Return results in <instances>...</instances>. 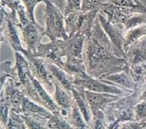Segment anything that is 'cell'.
I'll list each match as a JSON object with an SVG mask.
<instances>
[{
	"mask_svg": "<svg viewBox=\"0 0 146 129\" xmlns=\"http://www.w3.org/2000/svg\"><path fill=\"white\" fill-rule=\"evenodd\" d=\"M22 109L25 111L33 113H37L42 115H47L49 114L46 110H45L42 107H40L32 102L30 100L23 98L22 102Z\"/></svg>",
	"mask_w": 146,
	"mask_h": 129,
	"instance_id": "23",
	"label": "cell"
},
{
	"mask_svg": "<svg viewBox=\"0 0 146 129\" xmlns=\"http://www.w3.org/2000/svg\"><path fill=\"white\" fill-rule=\"evenodd\" d=\"M106 3L116 6L131 13L146 14V6L140 0H107Z\"/></svg>",
	"mask_w": 146,
	"mask_h": 129,
	"instance_id": "14",
	"label": "cell"
},
{
	"mask_svg": "<svg viewBox=\"0 0 146 129\" xmlns=\"http://www.w3.org/2000/svg\"><path fill=\"white\" fill-rule=\"evenodd\" d=\"M134 111L135 121L146 122V100L138 99Z\"/></svg>",
	"mask_w": 146,
	"mask_h": 129,
	"instance_id": "22",
	"label": "cell"
},
{
	"mask_svg": "<svg viewBox=\"0 0 146 129\" xmlns=\"http://www.w3.org/2000/svg\"><path fill=\"white\" fill-rule=\"evenodd\" d=\"M23 129H26V128H25V127H24V126H23Z\"/></svg>",
	"mask_w": 146,
	"mask_h": 129,
	"instance_id": "39",
	"label": "cell"
},
{
	"mask_svg": "<svg viewBox=\"0 0 146 129\" xmlns=\"http://www.w3.org/2000/svg\"><path fill=\"white\" fill-rule=\"evenodd\" d=\"M21 1L26 9L29 19L31 22H36L34 16V10L36 5L41 2H43V0H21Z\"/></svg>",
	"mask_w": 146,
	"mask_h": 129,
	"instance_id": "24",
	"label": "cell"
},
{
	"mask_svg": "<svg viewBox=\"0 0 146 129\" xmlns=\"http://www.w3.org/2000/svg\"><path fill=\"white\" fill-rule=\"evenodd\" d=\"M104 81L105 82L95 80L85 72L80 76L75 77V78L74 80V84L85 88L88 90L100 93L121 94L124 93L125 91L131 92L134 91L121 87H117L113 85V84H114L111 83L110 81Z\"/></svg>",
	"mask_w": 146,
	"mask_h": 129,
	"instance_id": "5",
	"label": "cell"
},
{
	"mask_svg": "<svg viewBox=\"0 0 146 129\" xmlns=\"http://www.w3.org/2000/svg\"><path fill=\"white\" fill-rule=\"evenodd\" d=\"M21 52L27 57L30 70H33L36 77L43 82L50 85L51 75L47 69L46 63L44 61V60L25 49Z\"/></svg>",
	"mask_w": 146,
	"mask_h": 129,
	"instance_id": "10",
	"label": "cell"
},
{
	"mask_svg": "<svg viewBox=\"0 0 146 129\" xmlns=\"http://www.w3.org/2000/svg\"><path fill=\"white\" fill-rule=\"evenodd\" d=\"M25 122L27 125L29 129H42L40 124L37 122H35L34 120L26 118L25 119Z\"/></svg>",
	"mask_w": 146,
	"mask_h": 129,
	"instance_id": "34",
	"label": "cell"
},
{
	"mask_svg": "<svg viewBox=\"0 0 146 129\" xmlns=\"http://www.w3.org/2000/svg\"><path fill=\"white\" fill-rule=\"evenodd\" d=\"M43 2L45 4L43 13L45 35L51 41L67 40L69 36L65 30L63 13L48 0H43Z\"/></svg>",
	"mask_w": 146,
	"mask_h": 129,
	"instance_id": "1",
	"label": "cell"
},
{
	"mask_svg": "<svg viewBox=\"0 0 146 129\" xmlns=\"http://www.w3.org/2000/svg\"><path fill=\"white\" fill-rule=\"evenodd\" d=\"M100 78L129 90L135 91L136 88V85L129 74V70H123L111 73L102 76Z\"/></svg>",
	"mask_w": 146,
	"mask_h": 129,
	"instance_id": "11",
	"label": "cell"
},
{
	"mask_svg": "<svg viewBox=\"0 0 146 129\" xmlns=\"http://www.w3.org/2000/svg\"><path fill=\"white\" fill-rule=\"evenodd\" d=\"M79 109L74 107L72 110V123L76 129H86V124L82 119V116L79 111Z\"/></svg>",
	"mask_w": 146,
	"mask_h": 129,
	"instance_id": "28",
	"label": "cell"
},
{
	"mask_svg": "<svg viewBox=\"0 0 146 129\" xmlns=\"http://www.w3.org/2000/svg\"><path fill=\"white\" fill-rule=\"evenodd\" d=\"M88 36L82 32H78L69 36L67 40H62L64 56L68 59H82L85 41Z\"/></svg>",
	"mask_w": 146,
	"mask_h": 129,
	"instance_id": "8",
	"label": "cell"
},
{
	"mask_svg": "<svg viewBox=\"0 0 146 129\" xmlns=\"http://www.w3.org/2000/svg\"><path fill=\"white\" fill-rule=\"evenodd\" d=\"M124 53L128 65L146 64V35L126 48Z\"/></svg>",
	"mask_w": 146,
	"mask_h": 129,
	"instance_id": "9",
	"label": "cell"
},
{
	"mask_svg": "<svg viewBox=\"0 0 146 129\" xmlns=\"http://www.w3.org/2000/svg\"><path fill=\"white\" fill-rule=\"evenodd\" d=\"M56 7H58L63 13H64L66 6V0H48Z\"/></svg>",
	"mask_w": 146,
	"mask_h": 129,
	"instance_id": "35",
	"label": "cell"
},
{
	"mask_svg": "<svg viewBox=\"0 0 146 129\" xmlns=\"http://www.w3.org/2000/svg\"><path fill=\"white\" fill-rule=\"evenodd\" d=\"M101 128H102V122L100 120H98L96 123L95 129H101Z\"/></svg>",
	"mask_w": 146,
	"mask_h": 129,
	"instance_id": "37",
	"label": "cell"
},
{
	"mask_svg": "<svg viewBox=\"0 0 146 129\" xmlns=\"http://www.w3.org/2000/svg\"><path fill=\"white\" fill-rule=\"evenodd\" d=\"M47 69L52 77L67 89H72V78L59 66L50 63H46Z\"/></svg>",
	"mask_w": 146,
	"mask_h": 129,
	"instance_id": "13",
	"label": "cell"
},
{
	"mask_svg": "<svg viewBox=\"0 0 146 129\" xmlns=\"http://www.w3.org/2000/svg\"><path fill=\"white\" fill-rule=\"evenodd\" d=\"M129 73L135 82L136 88L141 87L145 84V69L144 64L129 65Z\"/></svg>",
	"mask_w": 146,
	"mask_h": 129,
	"instance_id": "18",
	"label": "cell"
},
{
	"mask_svg": "<svg viewBox=\"0 0 146 129\" xmlns=\"http://www.w3.org/2000/svg\"><path fill=\"white\" fill-rule=\"evenodd\" d=\"M31 84L32 85L36 95L44 103V104L51 110H55L56 106L52 99L50 97L47 93L43 89L42 86L40 85V82L36 78L33 77L31 81Z\"/></svg>",
	"mask_w": 146,
	"mask_h": 129,
	"instance_id": "17",
	"label": "cell"
},
{
	"mask_svg": "<svg viewBox=\"0 0 146 129\" xmlns=\"http://www.w3.org/2000/svg\"><path fill=\"white\" fill-rule=\"evenodd\" d=\"M146 24V14L145 13H132L124 23L125 31Z\"/></svg>",
	"mask_w": 146,
	"mask_h": 129,
	"instance_id": "19",
	"label": "cell"
},
{
	"mask_svg": "<svg viewBox=\"0 0 146 129\" xmlns=\"http://www.w3.org/2000/svg\"><path fill=\"white\" fill-rule=\"evenodd\" d=\"M17 13L7 12L1 6V41L7 43L15 52H22L21 37L17 26Z\"/></svg>",
	"mask_w": 146,
	"mask_h": 129,
	"instance_id": "2",
	"label": "cell"
},
{
	"mask_svg": "<svg viewBox=\"0 0 146 129\" xmlns=\"http://www.w3.org/2000/svg\"><path fill=\"white\" fill-rule=\"evenodd\" d=\"M10 61H6L1 63V86H2L3 82L6 77L11 76L12 69L10 68Z\"/></svg>",
	"mask_w": 146,
	"mask_h": 129,
	"instance_id": "30",
	"label": "cell"
},
{
	"mask_svg": "<svg viewBox=\"0 0 146 129\" xmlns=\"http://www.w3.org/2000/svg\"><path fill=\"white\" fill-rule=\"evenodd\" d=\"M100 11L87 13L80 11L72 13L64 17V26L67 34L71 36L78 32L84 33L88 37L91 35L93 24Z\"/></svg>",
	"mask_w": 146,
	"mask_h": 129,
	"instance_id": "3",
	"label": "cell"
},
{
	"mask_svg": "<svg viewBox=\"0 0 146 129\" xmlns=\"http://www.w3.org/2000/svg\"><path fill=\"white\" fill-rule=\"evenodd\" d=\"M15 69L20 82L23 84L30 83L32 77L27 60L19 52H15Z\"/></svg>",
	"mask_w": 146,
	"mask_h": 129,
	"instance_id": "12",
	"label": "cell"
},
{
	"mask_svg": "<svg viewBox=\"0 0 146 129\" xmlns=\"http://www.w3.org/2000/svg\"><path fill=\"white\" fill-rule=\"evenodd\" d=\"M51 81L54 82L55 86V98L58 103L63 107H67L70 105V98L65 92L58 85V82L51 76Z\"/></svg>",
	"mask_w": 146,
	"mask_h": 129,
	"instance_id": "20",
	"label": "cell"
},
{
	"mask_svg": "<svg viewBox=\"0 0 146 129\" xmlns=\"http://www.w3.org/2000/svg\"><path fill=\"white\" fill-rule=\"evenodd\" d=\"M107 0H82V11L87 13L91 11H100Z\"/></svg>",
	"mask_w": 146,
	"mask_h": 129,
	"instance_id": "21",
	"label": "cell"
},
{
	"mask_svg": "<svg viewBox=\"0 0 146 129\" xmlns=\"http://www.w3.org/2000/svg\"><path fill=\"white\" fill-rule=\"evenodd\" d=\"M139 99L146 100V83L143 85L141 89L139 97Z\"/></svg>",
	"mask_w": 146,
	"mask_h": 129,
	"instance_id": "36",
	"label": "cell"
},
{
	"mask_svg": "<svg viewBox=\"0 0 146 129\" xmlns=\"http://www.w3.org/2000/svg\"><path fill=\"white\" fill-rule=\"evenodd\" d=\"M9 109L8 107L5 105L1 103V118L2 121L4 123H6L9 119Z\"/></svg>",
	"mask_w": 146,
	"mask_h": 129,
	"instance_id": "32",
	"label": "cell"
},
{
	"mask_svg": "<svg viewBox=\"0 0 146 129\" xmlns=\"http://www.w3.org/2000/svg\"><path fill=\"white\" fill-rule=\"evenodd\" d=\"M22 4L21 0H1V6L4 7L7 6L13 13H17L18 8Z\"/></svg>",
	"mask_w": 146,
	"mask_h": 129,
	"instance_id": "29",
	"label": "cell"
},
{
	"mask_svg": "<svg viewBox=\"0 0 146 129\" xmlns=\"http://www.w3.org/2000/svg\"><path fill=\"white\" fill-rule=\"evenodd\" d=\"M21 39L26 45L27 50L35 53L44 34V28L37 22L29 20L25 24L18 26Z\"/></svg>",
	"mask_w": 146,
	"mask_h": 129,
	"instance_id": "6",
	"label": "cell"
},
{
	"mask_svg": "<svg viewBox=\"0 0 146 129\" xmlns=\"http://www.w3.org/2000/svg\"><path fill=\"white\" fill-rule=\"evenodd\" d=\"M145 127H146V122L131 121L125 125L123 129H143Z\"/></svg>",
	"mask_w": 146,
	"mask_h": 129,
	"instance_id": "31",
	"label": "cell"
},
{
	"mask_svg": "<svg viewBox=\"0 0 146 129\" xmlns=\"http://www.w3.org/2000/svg\"><path fill=\"white\" fill-rule=\"evenodd\" d=\"M98 17L102 27L113 44L117 56L125 59L124 44L125 29L124 26L109 22L105 15L100 11L98 13Z\"/></svg>",
	"mask_w": 146,
	"mask_h": 129,
	"instance_id": "4",
	"label": "cell"
},
{
	"mask_svg": "<svg viewBox=\"0 0 146 129\" xmlns=\"http://www.w3.org/2000/svg\"><path fill=\"white\" fill-rule=\"evenodd\" d=\"M145 35H146V24L125 31L124 34V51L128 46Z\"/></svg>",
	"mask_w": 146,
	"mask_h": 129,
	"instance_id": "15",
	"label": "cell"
},
{
	"mask_svg": "<svg viewBox=\"0 0 146 129\" xmlns=\"http://www.w3.org/2000/svg\"><path fill=\"white\" fill-rule=\"evenodd\" d=\"M82 0H66V6L64 10V17L68 15L82 11Z\"/></svg>",
	"mask_w": 146,
	"mask_h": 129,
	"instance_id": "25",
	"label": "cell"
},
{
	"mask_svg": "<svg viewBox=\"0 0 146 129\" xmlns=\"http://www.w3.org/2000/svg\"><path fill=\"white\" fill-rule=\"evenodd\" d=\"M72 92H73L74 97L76 101V102H77V104H78V106L80 111L82 113L84 119L87 122H88L89 119H90V115H89L88 111V109L87 108V106H86V105L84 101H83V99L82 98L80 94L78 93V91L75 89H72Z\"/></svg>",
	"mask_w": 146,
	"mask_h": 129,
	"instance_id": "27",
	"label": "cell"
},
{
	"mask_svg": "<svg viewBox=\"0 0 146 129\" xmlns=\"http://www.w3.org/2000/svg\"><path fill=\"white\" fill-rule=\"evenodd\" d=\"M61 41L62 39H58L46 44L41 43L34 55L62 68L64 62L62 57L64 54Z\"/></svg>",
	"mask_w": 146,
	"mask_h": 129,
	"instance_id": "7",
	"label": "cell"
},
{
	"mask_svg": "<svg viewBox=\"0 0 146 129\" xmlns=\"http://www.w3.org/2000/svg\"><path fill=\"white\" fill-rule=\"evenodd\" d=\"M48 126L51 129H72L66 120L57 116H54L50 118Z\"/></svg>",
	"mask_w": 146,
	"mask_h": 129,
	"instance_id": "26",
	"label": "cell"
},
{
	"mask_svg": "<svg viewBox=\"0 0 146 129\" xmlns=\"http://www.w3.org/2000/svg\"><path fill=\"white\" fill-rule=\"evenodd\" d=\"M85 93L87 102L92 106L99 105L105 102H109L117 98V96L112 95L108 93H96L88 90H86Z\"/></svg>",
	"mask_w": 146,
	"mask_h": 129,
	"instance_id": "16",
	"label": "cell"
},
{
	"mask_svg": "<svg viewBox=\"0 0 146 129\" xmlns=\"http://www.w3.org/2000/svg\"><path fill=\"white\" fill-rule=\"evenodd\" d=\"M144 66H145V83H146V64H144Z\"/></svg>",
	"mask_w": 146,
	"mask_h": 129,
	"instance_id": "38",
	"label": "cell"
},
{
	"mask_svg": "<svg viewBox=\"0 0 146 129\" xmlns=\"http://www.w3.org/2000/svg\"><path fill=\"white\" fill-rule=\"evenodd\" d=\"M8 129H21V124L19 120L14 118H10L8 121Z\"/></svg>",
	"mask_w": 146,
	"mask_h": 129,
	"instance_id": "33",
	"label": "cell"
}]
</instances>
